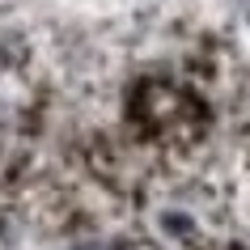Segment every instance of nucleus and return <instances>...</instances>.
<instances>
[{
	"instance_id": "obj_1",
	"label": "nucleus",
	"mask_w": 250,
	"mask_h": 250,
	"mask_svg": "<svg viewBox=\"0 0 250 250\" xmlns=\"http://www.w3.org/2000/svg\"><path fill=\"white\" fill-rule=\"evenodd\" d=\"M77 250H102V246H93V242H89V246H77Z\"/></svg>"
}]
</instances>
